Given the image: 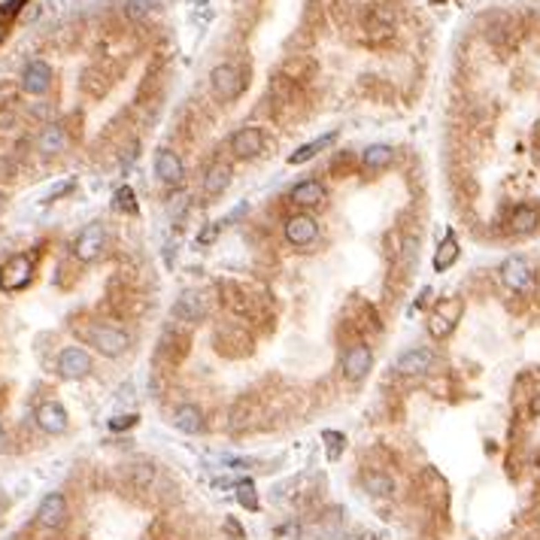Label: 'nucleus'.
Wrapping results in <instances>:
<instances>
[{"instance_id": "f257e3e1", "label": "nucleus", "mask_w": 540, "mask_h": 540, "mask_svg": "<svg viewBox=\"0 0 540 540\" xmlns=\"http://www.w3.org/2000/svg\"><path fill=\"white\" fill-rule=\"evenodd\" d=\"M86 340L106 359H119L131 349V334L116 328V325H91L86 331Z\"/></svg>"}, {"instance_id": "f03ea898", "label": "nucleus", "mask_w": 540, "mask_h": 540, "mask_svg": "<svg viewBox=\"0 0 540 540\" xmlns=\"http://www.w3.org/2000/svg\"><path fill=\"white\" fill-rule=\"evenodd\" d=\"M243 86H246V79H243L240 67H234V64H219L216 70L210 73L212 94H216L219 101H225V103L237 101V97L243 94Z\"/></svg>"}, {"instance_id": "7ed1b4c3", "label": "nucleus", "mask_w": 540, "mask_h": 540, "mask_svg": "<svg viewBox=\"0 0 540 540\" xmlns=\"http://www.w3.org/2000/svg\"><path fill=\"white\" fill-rule=\"evenodd\" d=\"M501 283L510 292H531L534 288V268L522 255H510L501 264Z\"/></svg>"}, {"instance_id": "20e7f679", "label": "nucleus", "mask_w": 540, "mask_h": 540, "mask_svg": "<svg viewBox=\"0 0 540 540\" xmlns=\"http://www.w3.org/2000/svg\"><path fill=\"white\" fill-rule=\"evenodd\" d=\"M434 368H437V355L431 352L428 346L407 349V352H401L398 361H394V370L404 374V377H425V374H431Z\"/></svg>"}, {"instance_id": "39448f33", "label": "nucleus", "mask_w": 540, "mask_h": 540, "mask_svg": "<svg viewBox=\"0 0 540 540\" xmlns=\"http://www.w3.org/2000/svg\"><path fill=\"white\" fill-rule=\"evenodd\" d=\"M106 246V228L103 222H91L79 231V237L73 243V255L79 258V261H94V258H101Z\"/></svg>"}, {"instance_id": "423d86ee", "label": "nucleus", "mask_w": 540, "mask_h": 540, "mask_svg": "<svg viewBox=\"0 0 540 540\" xmlns=\"http://www.w3.org/2000/svg\"><path fill=\"white\" fill-rule=\"evenodd\" d=\"M30 277H34V261L28 255H12L0 268V288L3 292H21L30 283Z\"/></svg>"}, {"instance_id": "0eeeda50", "label": "nucleus", "mask_w": 540, "mask_h": 540, "mask_svg": "<svg viewBox=\"0 0 540 540\" xmlns=\"http://www.w3.org/2000/svg\"><path fill=\"white\" fill-rule=\"evenodd\" d=\"M370 368H374V352H370L368 343H352L343 352V361H340V370H343L346 379H352V383H359L370 374Z\"/></svg>"}, {"instance_id": "6e6552de", "label": "nucleus", "mask_w": 540, "mask_h": 540, "mask_svg": "<svg viewBox=\"0 0 540 540\" xmlns=\"http://www.w3.org/2000/svg\"><path fill=\"white\" fill-rule=\"evenodd\" d=\"M91 355L82 346H67L58 355V374L64 379H86L91 374Z\"/></svg>"}, {"instance_id": "1a4fd4ad", "label": "nucleus", "mask_w": 540, "mask_h": 540, "mask_svg": "<svg viewBox=\"0 0 540 540\" xmlns=\"http://www.w3.org/2000/svg\"><path fill=\"white\" fill-rule=\"evenodd\" d=\"M316 237H319V222L313 216H307V212H298V216H292L286 222V240L292 243L294 249L313 246Z\"/></svg>"}, {"instance_id": "9d476101", "label": "nucleus", "mask_w": 540, "mask_h": 540, "mask_svg": "<svg viewBox=\"0 0 540 540\" xmlns=\"http://www.w3.org/2000/svg\"><path fill=\"white\" fill-rule=\"evenodd\" d=\"M228 146L237 158H258L264 152V134L261 128H240V131L231 134Z\"/></svg>"}, {"instance_id": "9b49d317", "label": "nucleus", "mask_w": 540, "mask_h": 540, "mask_svg": "<svg viewBox=\"0 0 540 540\" xmlns=\"http://www.w3.org/2000/svg\"><path fill=\"white\" fill-rule=\"evenodd\" d=\"M37 522L43 528H61L67 522V501L61 492H49L37 507Z\"/></svg>"}, {"instance_id": "f8f14e48", "label": "nucleus", "mask_w": 540, "mask_h": 540, "mask_svg": "<svg viewBox=\"0 0 540 540\" xmlns=\"http://www.w3.org/2000/svg\"><path fill=\"white\" fill-rule=\"evenodd\" d=\"M155 177L167 182V186H179L186 179V164L173 149H158L155 152Z\"/></svg>"}, {"instance_id": "ddd939ff", "label": "nucleus", "mask_w": 540, "mask_h": 540, "mask_svg": "<svg viewBox=\"0 0 540 540\" xmlns=\"http://www.w3.org/2000/svg\"><path fill=\"white\" fill-rule=\"evenodd\" d=\"M37 425L46 431V434H64L67 431V410L58 404V401H46V404L37 407Z\"/></svg>"}, {"instance_id": "4468645a", "label": "nucleus", "mask_w": 540, "mask_h": 540, "mask_svg": "<svg viewBox=\"0 0 540 540\" xmlns=\"http://www.w3.org/2000/svg\"><path fill=\"white\" fill-rule=\"evenodd\" d=\"M49 86H52V67L46 61H30L25 73H21V88L28 94H46Z\"/></svg>"}, {"instance_id": "2eb2a0df", "label": "nucleus", "mask_w": 540, "mask_h": 540, "mask_svg": "<svg viewBox=\"0 0 540 540\" xmlns=\"http://www.w3.org/2000/svg\"><path fill=\"white\" fill-rule=\"evenodd\" d=\"M170 425H173L177 431H182V434H201V431L207 428L201 407H194V404H179V407L170 413Z\"/></svg>"}, {"instance_id": "dca6fc26", "label": "nucleus", "mask_w": 540, "mask_h": 540, "mask_svg": "<svg viewBox=\"0 0 540 540\" xmlns=\"http://www.w3.org/2000/svg\"><path fill=\"white\" fill-rule=\"evenodd\" d=\"M288 201H292L294 207H303V210L319 207V203H325V186L319 179H303L288 192Z\"/></svg>"}, {"instance_id": "f3484780", "label": "nucleus", "mask_w": 540, "mask_h": 540, "mask_svg": "<svg viewBox=\"0 0 540 540\" xmlns=\"http://www.w3.org/2000/svg\"><path fill=\"white\" fill-rule=\"evenodd\" d=\"M173 316L182 319V322H201V319H207V303H203V294L182 292L179 301L173 303Z\"/></svg>"}, {"instance_id": "a211bd4d", "label": "nucleus", "mask_w": 540, "mask_h": 540, "mask_svg": "<svg viewBox=\"0 0 540 540\" xmlns=\"http://www.w3.org/2000/svg\"><path fill=\"white\" fill-rule=\"evenodd\" d=\"M231 186V167L216 161L210 164V170L203 173V197H222Z\"/></svg>"}, {"instance_id": "6ab92c4d", "label": "nucleus", "mask_w": 540, "mask_h": 540, "mask_svg": "<svg viewBox=\"0 0 540 540\" xmlns=\"http://www.w3.org/2000/svg\"><path fill=\"white\" fill-rule=\"evenodd\" d=\"M337 140V131H328V134H322L319 140H310V143H303L301 149H294L292 155H288V164H307V161H313V158L319 155V152H325L331 146V143Z\"/></svg>"}, {"instance_id": "aec40b11", "label": "nucleus", "mask_w": 540, "mask_h": 540, "mask_svg": "<svg viewBox=\"0 0 540 540\" xmlns=\"http://www.w3.org/2000/svg\"><path fill=\"white\" fill-rule=\"evenodd\" d=\"M392 158H394L392 146H386V143H374V146H368L361 152V167H364V170H370V173H377V170H386V167L392 164Z\"/></svg>"}, {"instance_id": "412c9836", "label": "nucleus", "mask_w": 540, "mask_h": 540, "mask_svg": "<svg viewBox=\"0 0 540 540\" xmlns=\"http://www.w3.org/2000/svg\"><path fill=\"white\" fill-rule=\"evenodd\" d=\"M459 255H461V249H459V240H455V234H446V237L440 240L437 252H434V270L437 273L450 270L452 264L459 261Z\"/></svg>"}, {"instance_id": "4be33fe9", "label": "nucleus", "mask_w": 540, "mask_h": 540, "mask_svg": "<svg viewBox=\"0 0 540 540\" xmlns=\"http://www.w3.org/2000/svg\"><path fill=\"white\" fill-rule=\"evenodd\" d=\"M37 146H40L43 155H58V152H64L67 146V134L61 125H46L40 140H37Z\"/></svg>"}, {"instance_id": "5701e85b", "label": "nucleus", "mask_w": 540, "mask_h": 540, "mask_svg": "<svg viewBox=\"0 0 540 540\" xmlns=\"http://www.w3.org/2000/svg\"><path fill=\"white\" fill-rule=\"evenodd\" d=\"M540 225V212L531 207V203H522V207H516L513 210V216H510V228L516 234H531L534 228Z\"/></svg>"}, {"instance_id": "b1692460", "label": "nucleus", "mask_w": 540, "mask_h": 540, "mask_svg": "<svg viewBox=\"0 0 540 540\" xmlns=\"http://www.w3.org/2000/svg\"><path fill=\"white\" fill-rule=\"evenodd\" d=\"M364 489H368V495H374V498H389L392 492H394V480L389 474H368L364 477Z\"/></svg>"}, {"instance_id": "393cba45", "label": "nucleus", "mask_w": 540, "mask_h": 540, "mask_svg": "<svg viewBox=\"0 0 540 540\" xmlns=\"http://www.w3.org/2000/svg\"><path fill=\"white\" fill-rule=\"evenodd\" d=\"M434 313L440 319H446L450 325H459L461 313H465V303H461V298H446V301H440L437 307H434Z\"/></svg>"}, {"instance_id": "a878e982", "label": "nucleus", "mask_w": 540, "mask_h": 540, "mask_svg": "<svg viewBox=\"0 0 540 540\" xmlns=\"http://www.w3.org/2000/svg\"><path fill=\"white\" fill-rule=\"evenodd\" d=\"M112 207L119 212H128V216H137V197H134V188L131 186H121L116 197H112Z\"/></svg>"}, {"instance_id": "bb28decb", "label": "nucleus", "mask_w": 540, "mask_h": 540, "mask_svg": "<svg viewBox=\"0 0 540 540\" xmlns=\"http://www.w3.org/2000/svg\"><path fill=\"white\" fill-rule=\"evenodd\" d=\"M237 501H240V507H246V510H258V495H255V486L249 483V480H243L237 483Z\"/></svg>"}, {"instance_id": "cd10ccee", "label": "nucleus", "mask_w": 540, "mask_h": 540, "mask_svg": "<svg viewBox=\"0 0 540 540\" xmlns=\"http://www.w3.org/2000/svg\"><path fill=\"white\" fill-rule=\"evenodd\" d=\"M322 437L328 440V459H331V461H337V459H340V450L346 446V437H343V434H337V431H325Z\"/></svg>"}, {"instance_id": "c85d7f7f", "label": "nucleus", "mask_w": 540, "mask_h": 540, "mask_svg": "<svg viewBox=\"0 0 540 540\" xmlns=\"http://www.w3.org/2000/svg\"><path fill=\"white\" fill-rule=\"evenodd\" d=\"M137 425V416L134 413H125V416H116V419H110V428L112 431H128Z\"/></svg>"}, {"instance_id": "c756f323", "label": "nucleus", "mask_w": 540, "mask_h": 540, "mask_svg": "<svg viewBox=\"0 0 540 540\" xmlns=\"http://www.w3.org/2000/svg\"><path fill=\"white\" fill-rule=\"evenodd\" d=\"M219 231H222V222H210L201 234H197V243H203V246H207V243H212V240L219 237Z\"/></svg>"}, {"instance_id": "7c9ffc66", "label": "nucleus", "mask_w": 540, "mask_h": 540, "mask_svg": "<svg viewBox=\"0 0 540 540\" xmlns=\"http://www.w3.org/2000/svg\"><path fill=\"white\" fill-rule=\"evenodd\" d=\"M128 10L137 12V15H140V12H149V10H152V0H128Z\"/></svg>"}, {"instance_id": "2f4dec72", "label": "nucleus", "mask_w": 540, "mask_h": 540, "mask_svg": "<svg viewBox=\"0 0 540 540\" xmlns=\"http://www.w3.org/2000/svg\"><path fill=\"white\" fill-rule=\"evenodd\" d=\"M15 6H19V0H0V12H10Z\"/></svg>"}, {"instance_id": "473e14b6", "label": "nucleus", "mask_w": 540, "mask_h": 540, "mask_svg": "<svg viewBox=\"0 0 540 540\" xmlns=\"http://www.w3.org/2000/svg\"><path fill=\"white\" fill-rule=\"evenodd\" d=\"M10 450V437H6V431L0 428V452H6Z\"/></svg>"}, {"instance_id": "72a5a7b5", "label": "nucleus", "mask_w": 540, "mask_h": 540, "mask_svg": "<svg viewBox=\"0 0 540 540\" xmlns=\"http://www.w3.org/2000/svg\"><path fill=\"white\" fill-rule=\"evenodd\" d=\"M531 413H534V416L540 413V394H537V398H534V401H531Z\"/></svg>"}, {"instance_id": "f704fd0d", "label": "nucleus", "mask_w": 540, "mask_h": 540, "mask_svg": "<svg viewBox=\"0 0 540 540\" xmlns=\"http://www.w3.org/2000/svg\"><path fill=\"white\" fill-rule=\"evenodd\" d=\"M0 40H3V28H0Z\"/></svg>"}, {"instance_id": "c9c22d12", "label": "nucleus", "mask_w": 540, "mask_h": 540, "mask_svg": "<svg viewBox=\"0 0 540 540\" xmlns=\"http://www.w3.org/2000/svg\"><path fill=\"white\" fill-rule=\"evenodd\" d=\"M434 3H446V0H434Z\"/></svg>"}]
</instances>
